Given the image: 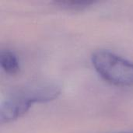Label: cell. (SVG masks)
Returning <instances> with one entry per match:
<instances>
[{
    "mask_svg": "<svg viewBox=\"0 0 133 133\" xmlns=\"http://www.w3.org/2000/svg\"><path fill=\"white\" fill-rule=\"evenodd\" d=\"M96 72L107 82L119 87H133V62L110 51L98 50L91 56Z\"/></svg>",
    "mask_w": 133,
    "mask_h": 133,
    "instance_id": "obj_2",
    "label": "cell"
},
{
    "mask_svg": "<svg viewBox=\"0 0 133 133\" xmlns=\"http://www.w3.org/2000/svg\"><path fill=\"white\" fill-rule=\"evenodd\" d=\"M0 65L9 75H16L19 72L20 65L16 55L10 50H2L0 52Z\"/></svg>",
    "mask_w": 133,
    "mask_h": 133,
    "instance_id": "obj_3",
    "label": "cell"
},
{
    "mask_svg": "<svg viewBox=\"0 0 133 133\" xmlns=\"http://www.w3.org/2000/svg\"><path fill=\"white\" fill-rule=\"evenodd\" d=\"M60 94V86L48 81L33 83L15 90L1 104V124L17 120L26 114L33 104L52 101L58 98Z\"/></svg>",
    "mask_w": 133,
    "mask_h": 133,
    "instance_id": "obj_1",
    "label": "cell"
},
{
    "mask_svg": "<svg viewBox=\"0 0 133 133\" xmlns=\"http://www.w3.org/2000/svg\"><path fill=\"white\" fill-rule=\"evenodd\" d=\"M113 133H133V132H117Z\"/></svg>",
    "mask_w": 133,
    "mask_h": 133,
    "instance_id": "obj_5",
    "label": "cell"
},
{
    "mask_svg": "<svg viewBox=\"0 0 133 133\" xmlns=\"http://www.w3.org/2000/svg\"><path fill=\"white\" fill-rule=\"evenodd\" d=\"M54 3L58 7L67 9V10H72V11L81 10L82 11L94 5L96 2L94 1H60V2H55Z\"/></svg>",
    "mask_w": 133,
    "mask_h": 133,
    "instance_id": "obj_4",
    "label": "cell"
}]
</instances>
